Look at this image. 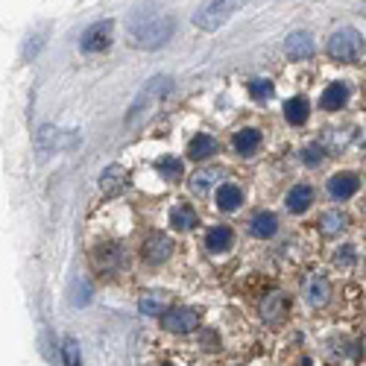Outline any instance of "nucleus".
Returning <instances> with one entry per match:
<instances>
[{
    "label": "nucleus",
    "mask_w": 366,
    "mask_h": 366,
    "mask_svg": "<svg viewBox=\"0 0 366 366\" xmlns=\"http://www.w3.org/2000/svg\"><path fill=\"white\" fill-rule=\"evenodd\" d=\"M173 30H176L173 15L135 9L129 15V24H126V38H129V44L138 50H159L173 38Z\"/></svg>",
    "instance_id": "obj_1"
},
{
    "label": "nucleus",
    "mask_w": 366,
    "mask_h": 366,
    "mask_svg": "<svg viewBox=\"0 0 366 366\" xmlns=\"http://www.w3.org/2000/svg\"><path fill=\"white\" fill-rule=\"evenodd\" d=\"M246 4V0H205V4L197 9V15H194V24L200 27V30H205V32H214V30H220L228 18H232L240 6Z\"/></svg>",
    "instance_id": "obj_2"
},
{
    "label": "nucleus",
    "mask_w": 366,
    "mask_h": 366,
    "mask_svg": "<svg viewBox=\"0 0 366 366\" xmlns=\"http://www.w3.org/2000/svg\"><path fill=\"white\" fill-rule=\"evenodd\" d=\"M91 264L97 273H106V276H114V273H123L129 267V255L121 243H100L91 249Z\"/></svg>",
    "instance_id": "obj_3"
},
{
    "label": "nucleus",
    "mask_w": 366,
    "mask_h": 366,
    "mask_svg": "<svg viewBox=\"0 0 366 366\" xmlns=\"http://www.w3.org/2000/svg\"><path fill=\"white\" fill-rule=\"evenodd\" d=\"M329 56L337 62H346V65H352L358 62L360 56H363V35L358 30H340L331 35V42H329Z\"/></svg>",
    "instance_id": "obj_4"
},
{
    "label": "nucleus",
    "mask_w": 366,
    "mask_h": 366,
    "mask_svg": "<svg viewBox=\"0 0 366 366\" xmlns=\"http://www.w3.org/2000/svg\"><path fill=\"white\" fill-rule=\"evenodd\" d=\"M200 319L202 314L197 311V307H167V311L161 314V325H164V331L170 334H190V331H197L200 329Z\"/></svg>",
    "instance_id": "obj_5"
},
{
    "label": "nucleus",
    "mask_w": 366,
    "mask_h": 366,
    "mask_svg": "<svg viewBox=\"0 0 366 366\" xmlns=\"http://www.w3.org/2000/svg\"><path fill=\"white\" fill-rule=\"evenodd\" d=\"M173 238L170 235H164V232H150L144 240H141V258L147 261V264H164L170 255H173Z\"/></svg>",
    "instance_id": "obj_6"
},
{
    "label": "nucleus",
    "mask_w": 366,
    "mask_h": 366,
    "mask_svg": "<svg viewBox=\"0 0 366 366\" xmlns=\"http://www.w3.org/2000/svg\"><path fill=\"white\" fill-rule=\"evenodd\" d=\"M173 88V80H170V76H156V80H150L147 85H144V91L138 94V97H135V103H132V111H129V123L135 121V118H138V114L147 109V103L152 106V103H156V100H161L164 97V94Z\"/></svg>",
    "instance_id": "obj_7"
},
{
    "label": "nucleus",
    "mask_w": 366,
    "mask_h": 366,
    "mask_svg": "<svg viewBox=\"0 0 366 366\" xmlns=\"http://www.w3.org/2000/svg\"><path fill=\"white\" fill-rule=\"evenodd\" d=\"M111 32H114V24L111 21H97L91 24L83 35V50L85 53H103L111 47Z\"/></svg>",
    "instance_id": "obj_8"
},
{
    "label": "nucleus",
    "mask_w": 366,
    "mask_h": 366,
    "mask_svg": "<svg viewBox=\"0 0 366 366\" xmlns=\"http://www.w3.org/2000/svg\"><path fill=\"white\" fill-rule=\"evenodd\" d=\"M358 190H360V176H358V173H334V176L329 179V194L337 202L352 200Z\"/></svg>",
    "instance_id": "obj_9"
},
{
    "label": "nucleus",
    "mask_w": 366,
    "mask_h": 366,
    "mask_svg": "<svg viewBox=\"0 0 366 366\" xmlns=\"http://www.w3.org/2000/svg\"><path fill=\"white\" fill-rule=\"evenodd\" d=\"M76 141V135L73 132H59V129H50L44 126L42 132H38V138H35V147L38 152H50V150H62V147H73Z\"/></svg>",
    "instance_id": "obj_10"
},
{
    "label": "nucleus",
    "mask_w": 366,
    "mask_h": 366,
    "mask_svg": "<svg viewBox=\"0 0 366 366\" xmlns=\"http://www.w3.org/2000/svg\"><path fill=\"white\" fill-rule=\"evenodd\" d=\"M261 144H264L261 132H258V129H252V126L238 129V132H235V138H232V147H235V152H238L240 159H252L255 152L261 150Z\"/></svg>",
    "instance_id": "obj_11"
},
{
    "label": "nucleus",
    "mask_w": 366,
    "mask_h": 366,
    "mask_svg": "<svg viewBox=\"0 0 366 366\" xmlns=\"http://www.w3.org/2000/svg\"><path fill=\"white\" fill-rule=\"evenodd\" d=\"M235 246V232L232 226H211L208 235H205V249L211 255H220V252H228V249Z\"/></svg>",
    "instance_id": "obj_12"
},
{
    "label": "nucleus",
    "mask_w": 366,
    "mask_h": 366,
    "mask_svg": "<svg viewBox=\"0 0 366 366\" xmlns=\"http://www.w3.org/2000/svg\"><path fill=\"white\" fill-rule=\"evenodd\" d=\"M284 47H287V53H291V59H299V62L311 59V56L317 53V42H314L311 32H291Z\"/></svg>",
    "instance_id": "obj_13"
},
{
    "label": "nucleus",
    "mask_w": 366,
    "mask_h": 366,
    "mask_svg": "<svg viewBox=\"0 0 366 366\" xmlns=\"http://www.w3.org/2000/svg\"><path fill=\"white\" fill-rule=\"evenodd\" d=\"M279 232V217L273 211H255L252 217H249V235L258 238V240H267Z\"/></svg>",
    "instance_id": "obj_14"
},
{
    "label": "nucleus",
    "mask_w": 366,
    "mask_h": 366,
    "mask_svg": "<svg viewBox=\"0 0 366 366\" xmlns=\"http://www.w3.org/2000/svg\"><path fill=\"white\" fill-rule=\"evenodd\" d=\"M217 150H220V144H217L214 135L200 132L197 138L188 144V159H190V161H208L211 156H217Z\"/></svg>",
    "instance_id": "obj_15"
},
{
    "label": "nucleus",
    "mask_w": 366,
    "mask_h": 366,
    "mask_svg": "<svg viewBox=\"0 0 366 366\" xmlns=\"http://www.w3.org/2000/svg\"><path fill=\"white\" fill-rule=\"evenodd\" d=\"M311 202H314V188L307 185V182L293 185L291 194H287V200H284V205H287L291 214H305V211L311 208Z\"/></svg>",
    "instance_id": "obj_16"
},
{
    "label": "nucleus",
    "mask_w": 366,
    "mask_h": 366,
    "mask_svg": "<svg viewBox=\"0 0 366 366\" xmlns=\"http://www.w3.org/2000/svg\"><path fill=\"white\" fill-rule=\"evenodd\" d=\"M287 314H291V299H287L284 293H273V296H267V302L261 305V317L264 322H281L287 319Z\"/></svg>",
    "instance_id": "obj_17"
},
{
    "label": "nucleus",
    "mask_w": 366,
    "mask_h": 366,
    "mask_svg": "<svg viewBox=\"0 0 366 366\" xmlns=\"http://www.w3.org/2000/svg\"><path fill=\"white\" fill-rule=\"evenodd\" d=\"M346 103H349V85L346 83H334L322 91V97H319V109L322 111H337L343 109Z\"/></svg>",
    "instance_id": "obj_18"
},
{
    "label": "nucleus",
    "mask_w": 366,
    "mask_h": 366,
    "mask_svg": "<svg viewBox=\"0 0 366 366\" xmlns=\"http://www.w3.org/2000/svg\"><path fill=\"white\" fill-rule=\"evenodd\" d=\"M329 296H331V284L325 281L322 276H311V279L305 281V299H307V305L322 307L325 302H329Z\"/></svg>",
    "instance_id": "obj_19"
},
{
    "label": "nucleus",
    "mask_w": 366,
    "mask_h": 366,
    "mask_svg": "<svg viewBox=\"0 0 366 366\" xmlns=\"http://www.w3.org/2000/svg\"><path fill=\"white\" fill-rule=\"evenodd\" d=\"M243 205V188L235 182H226L217 188V208L220 211H238Z\"/></svg>",
    "instance_id": "obj_20"
},
{
    "label": "nucleus",
    "mask_w": 366,
    "mask_h": 366,
    "mask_svg": "<svg viewBox=\"0 0 366 366\" xmlns=\"http://www.w3.org/2000/svg\"><path fill=\"white\" fill-rule=\"evenodd\" d=\"M307 118H311V103L305 97H291L284 103V121L291 126H305Z\"/></svg>",
    "instance_id": "obj_21"
},
{
    "label": "nucleus",
    "mask_w": 366,
    "mask_h": 366,
    "mask_svg": "<svg viewBox=\"0 0 366 366\" xmlns=\"http://www.w3.org/2000/svg\"><path fill=\"white\" fill-rule=\"evenodd\" d=\"M197 223H200L197 211L190 208L188 202L173 205V211H170V226H173V228H179V232H188V228H194Z\"/></svg>",
    "instance_id": "obj_22"
},
{
    "label": "nucleus",
    "mask_w": 366,
    "mask_h": 366,
    "mask_svg": "<svg viewBox=\"0 0 366 366\" xmlns=\"http://www.w3.org/2000/svg\"><path fill=\"white\" fill-rule=\"evenodd\" d=\"M126 185V170L121 164H111L103 170V176H100V188H103V194H114V190H121Z\"/></svg>",
    "instance_id": "obj_23"
},
{
    "label": "nucleus",
    "mask_w": 366,
    "mask_h": 366,
    "mask_svg": "<svg viewBox=\"0 0 366 366\" xmlns=\"http://www.w3.org/2000/svg\"><path fill=\"white\" fill-rule=\"evenodd\" d=\"M156 170L161 173V179H167V182H179L182 179V161L176 159V156H161L159 161H156Z\"/></svg>",
    "instance_id": "obj_24"
},
{
    "label": "nucleus",
    "mask_w": 366,
    "mask_h": 366,
    "mask_svg": "<svg viewBox=\"0 0 366 366\" xmlns=\"http://www.w3.org/2000/svg\"><path fill=\"white\" fill-rule=\"evenodd\" d=\"M138 307H141V314L161 317L170 305H167V299H164V296H159V293H144V296H141V302H138Z\"/></svg>",
    "instance_id": "obj_25"
},
{
    "label": "nucleus",
    "mask_w": 366,
    "mask_h": 366,
    "mask_svg": "<svg viewBox=\"0 0 366 366\" xmlns=\"http://www.w3.org/2000/svg\"><path fill=\"white\" fill-rule=\"evenodd\" d=\"M217 179H220V170H200V173H194V179H190V190H194L197 197H202Z\"/></svg>",
    "instance_id": "obj_26"
},
{
    "label": "nucleus",
    "mask_w": 366,
    "mask_h": 366,
    "mask_svg": "<svg viewBox=\"0 0 366 366\" xmlns=\"http://www.w3.org/2000/svg\"><path fill=\"white\" fill-rule=\"evenodd\" d=\"M319 228L325 235H337V232H343V228H346V217L337 214V211H329V214L319 217Z\"/></svg>",
    "instance_id": "obj_27"
},
{
    "label": "nucleus",
    "mask_w": 366,
    "mask_h": 366,
    "mask_svg": "<svg viewBox=\"0 0 366 366\" xmlns=\"http://www.w3.org/2000/svg\"><path fill=\"white\" fill-rule=\"evenodd\" d=\"M62 352H65V363L68 366H83V358H80V343L73 337H65L62 343Z\"/></svg>",
    "instance_id": "obj_28"
},
{
    "label": "nucleus",
    "mask_w": 366,
    "mask_h": 366,
    "mask_svg": "<svg viewBox=\"0 0 366 366\" xmlns=\"http://www.w3.org/2000/svg\"><path fill=\"white\" fill-rule=\"evenodd\" d=\"M246 91L252 94L255 100H267L269 94H273V83H269V80H252V83L246 85Z\"/></svg>",
    "instance_id": "obj_29"
},
{
    "label": "nucleus",
    "mask_w": 366,
    "mask_h": 366,
    "mask_svg": "<svg viewBox=\"0 0 366 366\" xmlns=\"http://www.w3.org/2000/svg\"><path fill=\"white\" fill-rule=\"evenodd\" d=\"M302 161H305L307 167H319V164L325 161V152H322V147H307V150L302 152Z\"/></svg>",
    "instance_id": "obj_30"
},
{
    "label": "nucleus",
    "mask_w": 366,
    "mask_h": 366,
    "mask_svg": "<svg viewBox=\"0 0 366 366\" xmlns=\"http://www.w3.org/2000/svg\"><path fill=\"white\" fill-rule=\"evenodd\" d=\"M337 267H352L355 264V246H340V252L334 255Z\"/></svg>",
    "instance_id": "obj_31"
}]
</instances>
